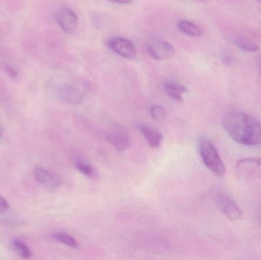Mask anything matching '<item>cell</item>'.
I'll return each instance as SVG.
<instances>
[{
    "label": "cell",
    "instance_id": "6da1fadb",
    "mask_svg": "<svg viewBox=\"0 0 261 260\" xmlns=\"http://www.w3.org/2000/svg\"><path fill=\"white\" fill-rule=\"evenodd\" d=\"M222 124L230 137L238 143L245 146L261 143V124L251 114L231 111L225 115Z\"/></svg>",
    "mask_w": 261,
    "mask_h": 260
},
{
    "label": "cell",
    "instance_id": "7a4b0ae2",
    "mask_svg": "<svg viewBox=\"0 0 261 260\" xmlns=\"http://www.w3.org/2000/svg\"><path fill=\"white\" fill-rule=\"evenodd\" d=\"M199 153L202 161L207 168L217 177H222L225 172V166L217 150L210 140L201 139L199 142Z\"/></svg>",
    "mask_w": 261,
    "mask_h": 260
},
{
    "label": "cell",
    "instance_id": "3957f363",
    "mask_svg": "<svg viewBox=\"0 0 261 260\" xmlns=\"http://www.w3.org/2000/svg\"><path fill=\"white\" fill-rule=\"evenodd\" d=\"M236 172L242 180H254L261 179V157H250L239 160Z\"/></svg>",
    "mask_w": 261,
    "mask_h": 260
},
{
    "label": "cell",
    "instance_id": "277c9868",
    "mask_svg": "<svg viewBox=\"0 0 261 260\" xmlns=\"http://www.w3.org/2000/svg\"><path fill=\"white\" fill-rule=\"evenodd\" d=\"M218 210L230 221H239L242 217V212L238 205L225 193L219 194L215 198Z\"/></svg>",
    "mask_w": 261,
    "mask_h": 260
},
{
    "label": "cell",
    "instance_id": "5b68a950",
    "mask_svg": "<svg viewBox=\"0 0 261 260\" xmlns=\"http://www.w3.org/2000/svg\"><path fill=\"white\" fill-rule=\"evenodd\" d=\"M107 45L115 53L125 59L135 60L137 56L135 46L130 40L123 37H113L107 41Z\"/></svg>",
    "mask_w": 261,
    "mask_h": 260
},
{
    "label": "cell",
    "instance_id": "8992f818",
    "mask_svg": "<svg viewBox=\"0 0 261 260\" xmlns=\"http://www.w3.org/2000/svg\"><path fill=\"white\" fill-rule=\"evenodd\" d=\"M147 53L158 61H167L174 55V48L170 43L162 40H153L147 44Z\"/></svg>",
    "mask_w": 261,
    "mask_h": 260
},
{
    "label": "cell",
    "instance_id": "52a82bcc",
    "mask_svg": "<svg viewBox=\"0 0 261 260\" xmlns=\"http://www.w3.org/2000/svg\"><path fill=\"white\" fill-rule=\"evenodd\" d=\"M56 21L65 33L72 34L77 30L79 18L71 9L64 8L61 9L56 15Z\"/></svg>",
    "mask_w": 261,
    "mask_h": 260
},
{
    "label": "cell",
    "instance_id": "ba28073f",
    "mask_svg": "<svg viewBox=\"0 0 261 260\" xmlns=\"http://www.w3.org/2000/svg\"><path fill=\"white\" fill-rule=\"evenodd\" d=\"M55 94L59 100L73 105H79L84 101V95L73 85H60L55 90Z\"/></svg>",
    "mask_w": 261,
    "mask_h": 260
},
{
    "label": "cell",
    "instance_id": "9c48e42d",
    "mask_svg": "<svg viewBox=\"0 0 261 260\" xmlns=\"http://www.w3.org/2000/svg\"><path fill=\"white\" fill-rule=\"evenodd\" d=\"M34 176L38 183L50 189L59 187L61 183V179L58 176L41 166H37L35 168Z\"/></svg>",
    "mask_w": 261,
    "mask_h": 260
},
{
    "label": "cell",
    "instance_id": "30bf717a",
    "mask_svg": "<svg viewBox=\"0 0 261 260\" xmlns=\"http://www.w3.org/2000/svg\"><path fill=\"white\" fill-rule=\"evenodd\" d=\"M140 130L149 146L154 148H159L161 146L163 140V135L158 129L153 127L142 125L140 127Z\"/></svg>",
    "mask_w": 261,
    "mask_h": 260
},
{
    "label": "cell",
    "instance_id": "8fae6325",
    "mask_svg": "<svg viewBox=\"0 0 261 260\" xmlns=\"http://www.w3.org/2000/svg\"><path fill=\"white\" fill-rule=\"evenodd\" d=\"M108 141L113 145L116 151L122 152L126 150L129 145V139L128 136L123 131L120 130H116L110 133L108 135Z\"/></svg>",
    "mask_w": 261,
    "mask_h": 260
},
{
    "label": "cell",
    "instance_id": "7c38bea8",
    "mask_svg": "<svg viewBox=\"0 0 261 260\" xmlns=\"http://www.w3.org/2000/svg\"><path fill=\"white\" fill-rule=\"evenodd\" d=\"M164 90L171 99L179 102H182L184 99L182 94L187 92V89L185 85L174 81H167L164 84Z\"/></svg>",
    "mask_w": 261,
    "mask_h": 260
},
{
    "label": "cell",
    "instance_id": "4fadbf2b",
    "mask_svg": "<svg viewBox=\"0 0 261 260\" xmlns=\"http://www.w3.org/2000/svg\"><path fill=\"white\" fill-rule=\"evenodd\" d=\"M178 29L182 33L189 35L190 37H194V38H199L202 35V32L199 26L195 24L191 21H187V20H181L177 24Z\"/></svg>",
    "mask_w": 261,
    "mask_h": 260
},
{
    "label": "cell",
    "instance_id": "5bb4252c",
    "mask_svg": "<svg viewBox=\"0 0 261 260\" xmlns=\"http://www.w3.org/2000/svg\"><path fill=\"white\" fill-rule=\"evenodd\" d=\"M234 44L242 50L248 52H254L259 50L258 45L251 40L246 38H236L234 40Z\"/></svg>",
    "mask_w": 261,
    "mask_h": 260
},
{
    "label": "cell",
    "instance_id": "9a60e30c",
    "mask_svg": "<svg viewBox=\"0 0 261 260\" xmlns=\"http://www.w3.org/2000/svg\"><path fill=\"white\" fill-rule=\"evenodd\" d=\"M54 238H55V241H58V242L61 243V244L67 246V247H71V248L77 249L78 247H79V244H78L77 241H76L73 237L67 235V234H55V235H54Z\"/></svg>",
    "mask_w": 261,
    "mask_h": 260
},
{
    "label": "cell",
    "instance_id": "2e32d148",
    "mask_svg": "<svg viewBox=\"0 0 261 260\" xmlns=\"http://www.w3.org/2000/svg\"><path fill=\"white\" fill-rule=\"evenodd\" d=\"M13 246L17 253L22 259H29L32 256V251H31L30 248L24 243L20 241H15Z\"/></svg>",
    "mask_w": 261,
    "mask_h": 260
},
{
    "label": "cell",
    "instance_id": "e0dca14e",
    "mask_svg": "<svg viewBox=\"0 0 261 260\" xmlns=\"http://www.w3.org/2000/svg\"><path fill=\"white\" fill-rule=\"evenodd\" d=\"M75 166L80 172L84 174L86 177H90V178H95V177H96L94 169L90 164H87L84 162L80 161L76 162Z\"/></svg>",
    "mask_w": 261,
    "mask_h": 260
},
{
    "label": "cell",
    "instance_id": "ac0fdd59",
    "mask_svg": "<svg viewBox=\"0 0 261 260\" xmlns=\"http://www.w3.org/2000/svg\"><path fill=\"white\" fill-rule=\"evenodd\" d=\"M150 116L153 120L156 122H161L166 118V111L160 105H153L150 108Z\"/></svg>",
    "mask_w": 261,
    "mask_h": 260
},
{
    "label": "cell",
    "instance_id": "d6986e66",
    "mask_svg": "<svg viewBox=\"0 0 261 260\" xmlns=\"http://www.w3.org/2000/svg\"><path fill=\"white\" fill-rule=\"evenodd\" d=\"M9 209V204L1 195H0V213H4Z\"/></svg>",
    "mask_w": 261,
    "mask_h": 260
},
{
    "label": "cell",
    "instance_id": "ffe728a7",
    "mask_svg": "<svg viewBox=\"0 0 261 260\" xmlns=\"http://www.w3.org/2000/svg\"><path fill=\"white\" fill-rule=\"evenodd\" d=\"M6 72L8 75H9L10 77L15 78L18 76V73L15 69L12 68L11 67H6Z\"/></svg>",
    "mask_w": 261,
    "mask_h": 260
},
{
    "label": "cell",
    "instance_id": "44dd1931",
    "mask_svg": "<svg viewBox=\"0 0 261 260\" xmlns=\"http://www.w3.org/2000/svg\"><path fill=\"white\" fill-rule=\"evenodd\" d=\"M110 1L118 3V4L129 5L135 3L137 0H110Z\"/></svg>",
    "mask_w": 261,
    "mask_h": 260
},
{
    "label": "cell",
    "instance_id": "7402d4cb",
    "mask_svg": "<svg viewBox=\"0 0 261 260\" xmlns=\"http://www.w3.org/2000/svg\"><path fill=\"white\" fill-rule=\"evenodd\" d=\"M258 221H259V223H260V224L261 226V209L260 211H259V212H258Z\"/></svg>",
    "mask_w": 261,
    "mask_h": 260
},
{
    "label": "cell",
    "instance_id": "603a6c76",
    "mask_svg": "<svg viewBox=\"0 0 261 260\" xmlns=\"http://www.w3.org/2000/svg\"><path fill=\"white\" fill-rule=\"evenodd\" d=\"M3 128H2L1 125H0V137H1L2 136H3Z\"/></svg>",
    "mask_w": 261,
    "mask_h": 260
},
{
    "label": "cell",
    "instance_id": "cb8c5ba5",
    "mask_svg": "<svg viewBox=\"0 0 261 260\" xmlns=\"http://www.w3.org/2000/svg\"><path fill=\"white\" fill-rule=\"evenodd\" d=\"M199 1H205V0H199Z\"/></svg>",
    "mask_w": 261,
    "mask_h": 260
},
{
    "label": "cell",
    "instance_id": "d4e9b609",
    "mask_svg": "<svg viewBox=\"0 0 261 260\" xmlns=\"http://www.w3.org/2000/svg\"><path fill=\"white\" fill-rule=\"evenodd\" d=\"M260 1H261V0H260Z\"/></svg>",
    "mask_w": 261,
    "mask_h": 260
}]
</instances>
